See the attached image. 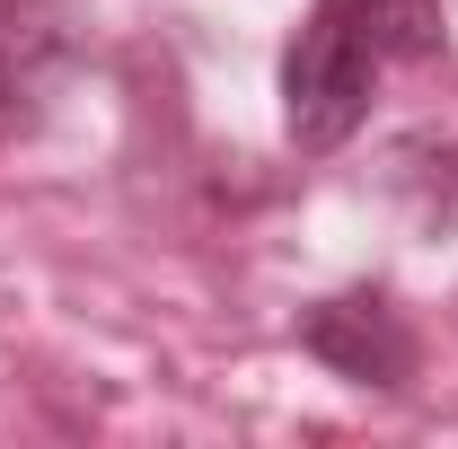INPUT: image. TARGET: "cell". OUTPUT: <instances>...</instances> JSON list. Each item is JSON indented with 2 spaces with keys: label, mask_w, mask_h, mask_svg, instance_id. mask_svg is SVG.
Masks as SVG:
<instances>
[{
  "label": "cell",
  "mask_w": 458,
  "mask_h": 449,
  "mask_svg": "<svg viewBox=\"0 0 458 449\" xmlns=\"http://www.w3.org/2000/svg\"><path fill=\"white\" fill-rule=\"evenodd\" d=\"M335 9L361 27V45H370L379 62L441 54V0H335Z\"/></svg>",
  "instance_id": "obj_3"
},
{
  "label": "cell",
  "mask_w": 458,
  "mask_h": 449,
  "mask_svg": "<svg viewBox=\"0 0 458 449\" xmlns=\"http://www.w3.org/2000/svg\"><path fill=\"white\" fill-rule=\"evenodd\" d=\"M370 45H361V27L344 18L335 0H318L309 18H300V36H291L283 54V123L300 150H335L361 132V114H370Z\"/></svg>",
  "instance_id": "obj_1"
},
{
  "label": "cell",
  "mask_w": 458,
  "mask_h": 449,
  "mask_svg": "<svg viewBox=\"0 0 458 449\" xmlns=\"http://www.w3.org/2000/svg\"><path fill=\"white\" fill-rule=\"evenodd\" d=\"M300 343H309L327 370L361 379V388H405V379H414V326H405L379 291H344L327 309H309V318H300Z\"/></svg>",
  "instance_id": "obj_2"
}]
</instances>
